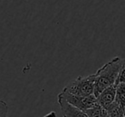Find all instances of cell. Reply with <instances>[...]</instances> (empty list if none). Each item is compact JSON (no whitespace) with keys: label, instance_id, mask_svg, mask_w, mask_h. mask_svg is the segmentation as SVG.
Here are the masks:
<instances>
[{"label":"cell","instance_id":"1","mask_svg":"<svg viewBox=\"0 0 125 117\" xmlns=\"http://www.w3.org/2000/svg\"><path fill=\"white\" fill-rule=\"evenodd\" d=\"M124 66V60L119 57H114L111 61L106 62L104 66H102L94 74V96L97 97L104 89L113 86L116 82L118 74Z\"/></svg>","mask_w":125,"mask_h":117},{"label":"cell","instance_id":"2","mask_svg":"<svg viewBox=\"0 0 125 117\" xmlns=\"http://www.w3.org/2000/svg\"><path fill=\"white\" fill-rule=\"evenodd\" d=\"M95 75L90 74L88 76H79L75 79L70 82L62 91L75 96H90L94 95Z\"/></svg>","mask_w":125,"mask_h":117},{"label":"cell","instance_id":"3","mask_svg":"<svg viewBox=\"0 0 125 117\" xmlns=\"http://www.w3.org/2000/svg\"><path fill=\"white\" fill-rule=\"evenodd\" d=\"M59 94L64 98V100L68 103H70V105L78 109L82 110V111H86L97 103V99L94 95L86 97L75 96V95L69 94V93L63 92V91H61Z\"/></svg>","mask_w":125,"mask_h":117},{"label":"cell","instance_id":"4","mask_svg":"<svg viewBox=\"0 0 125 117\" xmlns=\"http://www.w3.org/2000/svg\"><path fill=\"white\" fill-rule=\"evenodd\" d=\"M57 103L60 106L62 117H87L85 112L75 108L64 100L60 94L57 95Z\"/></svg>","mask_w":125,"mask_h":117},{"label":"cell","instance_id":"5","mask_svg":"<svg viewBox=\"0 0 125 117\" xmlns=\"http://www.w3.org/2000/svg\"><path fill=\"white\" fill-rule=\"evenodd\" d=\"M116 98V86H111L102 91L97 97V103L104 109H107L115 101Z\"/></svg>","mask_w":125,"mask_h":117},{"label":"cell","instance_id":"6","mask_svg":"<svg viewBox=\"0 0 125 117\" xmlns=\"http://www.w3.org/2000/svg\"><path fill=\"white\" fill-rule=\"evenodd\" d=\"M84 112L87 117H109L107 110L103 108L98 103Z\"/></svg>","mask_w":125,"mask_h":117},{"label":"cell","instance_id":"7","mask_svg":"<svg viewBox=\"0 0 125 117\" xmlns=\"http://www.w3.org/2000/svg\"><path fill=\"white\" fill-rule=\"evenodd\" d=\"M115 102L125 109V83H121L116 86V98Z\"/></svg>","mask_w":125,"mask_h":117},{"label":"cell","instance_id":"8","mask_svg":"<svg viewBox=\"0 0 125 117\" xmlns=\"http://www.w3.org/2000/svg\"><path fill=\"white\" fill-rule=\"evenodd\" d=\"M106 110L109 117H124V109L122 108L115 101Z\"/></svg>","mask_w":125,"mask_h":117},{"label":"cell","instance_id":"9","mask_svg":"<svg viewBox=\"0 0 125 117\" xmlns=\"http://www.w3.org/2000/svg\"><path fill=\"white\" fill-rule=\"evenodd\" d=\"M0 117H8V105L3 100H0Z\"/></svg>","mask_w":125,"mask_h":117},{"label":"cell","instance_id":"10","mask_svg":"<svg viewBox=\"0 0 125 117\" xmlns=\"http://www.w3.org/2000/svg\"><path fill=\"white\" fill-rule=\"evenodd\" d=\"M121 83H125V66L121 69V71L118 74V76L116 78V80L115 82L114 86H117L118 84Z\"/></svg>","mask_w":125,"mask_h":117},{"label":"cell","instance_id":"11","mask_svg":"<svg viewBox=\"0 0 125 117\" xmlns=\"http://www.w3.org/2000/svg\"><path fill=\"white\" fill-rule=\"evenodd\" d=\"M43 117H57V114H56L55 111H52L49 114H47V115H45V116H43Z\"/></svg>","mask_w":125,"mask_h":117}]
</instances>
